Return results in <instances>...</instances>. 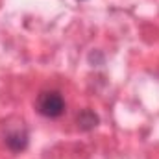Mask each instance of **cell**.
Instances as JSON below:
<instances>
[{"label":"cell","instance_id":"obj_1","mask_svg":"<svg viewBox=\"0 0 159 159\" xmlns=\"http://www.w3.org/2000/svg\"><path fill=\"white\" fill-rule=\"evenodd\" d=\"M37 111L46 119H57L65 113V100L59 91H43L37 96Z\"/></svg>","mask_w":159,"mask_h":159},{"label":"cell","instance_id":"obj_3","mask_svg":"<svg viewBox=\"0 0 159 159\" xmlns=\"http://www.w3.org/2000/svg\"><path fill=\"white\" fill-rule=\"evenodd\" d=\"M76 122H78V128H80V129L89 131V129L96 128V124H98V117H96L91 109H83V111L78 115Z\"/></svg>","mask_w":159,"mask_h":159},{"label":"cell","instance_id":"obj_2","mask_svg":"<svg viewBox=\"0 0 159 159\" xmlns=\"http://www.w3.org/2000/svg\"><path fill=\"white\" fill-rule=\"evenodd\" d=\"M6 146L13 152H22L26 146H28V133L26 129H11L6 133Z\"/></svg>","mask_w":159,"mask_h":159}]
</instances>
